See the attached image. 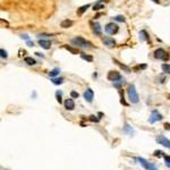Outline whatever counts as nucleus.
I'll list each match as a JSON object with an SVG mask.
<instances>
[{"instance_id": "dca6fc26", "label": "nucleus", "mask_w": 170, "mask_h": 170, "mask_svg": "<svg viewBox=\"0 0 170 170\" xmlns=\"http://www.w3.org/2000/svg\"><path fill=\"white\" fill-rule=\"evenodd\" d=\"M137 161H138V162L142 164V167H143V168H145V169H149V168H150V166H151V164L148 162V160H145L144 158H137Z\"/></svg>"}, {"instance_id": "5701e85b", "label": "nucleus", "mask_w": 170, "mask_h": 170, "mask_svg": "<svg viewBox=\"0 0 170 170\" xmlns=\"http://www.w3.org/2000/svg\"><path fill=\"white\" fill-rule=\"evenodd\" d=\"M81 58H82V59H84V60H86V61H93V57H92V56H87V55H85V53H82Z\"/></svg>"}, {"instance_id": "9b49d317", "label": "nucleus", "mask_w": 170, "mask_h": 170, "mask_svg": "<svg viewBox=\"0 0 170 170\" xmlns=\"http://www.w3.org/2000/svg\"><path fill=\"white\" fill-rule=\"evenodd\" d=\"M103 43L104 45H107L108 48H112V47H115L116 45V42L113 39H111V37L107 36V37H104L103 39Z\"/></svg>"}, {"instance_id": "9d476101", "label": "nucleus", "mask_w": 170, "mask_h": 170, "mask_svg": "<svg viewBox=\"0 0 170 170\" xmlns=\"http://www.w3.org/2000/svg\"><path fill=\"white\" fill-rule=\"evenodd\" d=\"M64 104H65V108H66L67 110H74L75 109V102L73 99H67V100H65Z\"/></svg>"}, {"instance_id": "c85d7f7f", "label": "nucleus", "mask_w": 170, "mask_h": 170, "mask_svg": "<svg viewBox=\"0 0 170 170\" xmlns=\"http://www.w3.org/2000/svg\"><path fill=\"white\" fill-rule=\"evenodd\" d=\"M113 19L115 21H117V22H125V17L124 16H121V15H118V16H116V17H113Z\"/></svg>"}, {"instance_id": "f3484780", "label": "nucleus", "mask_w": 170, "mask_h": 170, "mask_svg": "<svg viewBox=\"0 0 170 170\" xmlns=\"http://www.w3.org/2000/svg\"><path fill=\"white\" fill-rule=\"evenodd\" d=\"M90 8V5H84V6H82V7H79L77 9V16H82L83 14H84L85 11L87 10Z\"/></svg>"}, {"instance_id": "a19ab883", "label": "nucleus", "mask_w": 170, "mask_h": 170, "mask_svg": "<svg viewBox=\"0 0 170 170\" xmlns=\"http://www.w3.org/2000/svg\"><path fill=\"white\" fill-rule=\"evenodd\" d=\"M153 1H154L155 4H160V0H153Z\"/></svg>"}, {"instance_id": "4be33fe9", "label": "nucleus", "mask_w": 170, "mask_h": 170, "mask_svg": "<svg viewBox=\"0 0 170 170\" xmlns=\"http://www.w3.org/2000/svg\"><path fill=\"white\" fill-rule=\"evenodd\" d=\"M113 63H116V64H117V65H118L119 67H120V68H122V69H124V70H126V71H130V69H129V68H128V67H127V66H125V65H122L121 63H119L118 60L113 59Z\"/></svg>"}, {"instance_id": "a878e982", "label": "nucleus", "mask_w": 170, "mask_h": 170, "mask_svg": "<svg viewBox=\"0 0 170 170\" xmlns=\"http://www.w3.org/2000/svg\"><path fill=\"white\" fill-rule=\"evenodd\" d=\"M163 153L162 151H160V150H156V151H154V153H153V155H154L155 158H161V156H163Z\"/></svg>"}, {"instance_id": "0eeeda50", "label": "nucleus", "mask_w": 170, "mask_h": 170, "mask_svg": "<svg viewBox=\"0 0 170 170\" xmlns=\"http://www.w3.org/2000/svg\"><path fill=\"white\" fill-rule=\"evenodd\" d=\"M91 26H92V31L93 33L98 35V36H101L102 35V31H101V25L99 23H93L91 22Z\"/></svg>"}, {"instance_id": "58836bf2", "label": "nucleus", "mask_w": 170, "mask_h": 170, "mask_svg": "<svg viewBox=\"0 0 170 170\" xmlns=\"http://www.w3.org/2000/svg\"><path fill=\"white\" fill-rule=\"evenodd\" d=\"M27 45H28V47H33L34 43L32 42V41H28V40H27Z\"/></svg>"}, {"instance_id": "412c9836", "label": "nucleus", "mask_w": 170, "mask_h": 170, "mask_svg": "<svg viewBox=\"0 0 170 170\" xmlns=\"http://www.w3.org/2000/svg\"><path fill=\"white\" fill-rule=\"evenodd\" d=\"M64 48L66 49V50H68L69 52H71L73 55H77V53H78V50H77V49L71 48V47H69V45H64Z\"/></svg>"}, {"instance_id": "2eb2a0df", "label": "nucleus", "mask_w": 170, "mask_h": 170, "mask_svg": "<svg viewBox=\"0 0 170 170\" xmlns=\"http://www.w3.org/2000/svg\"><path fill=\"white\" fill-rule=\"evenodd\" d=\"M73 24H74V22H73V21H70V19H65V21H63V22H61L60 26H61L63 28H68V27H71V26H73Z\"/></svg>"}, {"instance_id": "f03ea898", "label": "nucleus", "mask_w": 170, "mask_h": 170, "mask_svg": "<svg viewBox=\"0 0 170 170\" xmlns=\"http://www.w3.org/2000/svg\"><path fill=\"white\" fill-rule=\"evenodd\" d=\"M104 30H106V32L109 35H113V34L118 33L119 26L117 24H115V23H108L107 25H106V27H104Z\"/></svg>"}, {"instance_id": "ddd939ff", "label": "nucleus", "mask_w": 170, "mask_h": 170, "mask_svg": "<svg viewBox=\"0 0 170 170\" xmlns=\"http://www.w3.org/2000/svg\"><path fill=\"white\" fill-rule=\"evenodd\" d=\"M126 82H125V78L124 77H119L117 81L115 82H112V85L115 86L116 89H120V87H122V85L125 84Z\"/></svg>"}, {"instance_id": "ea45409f", "label": "nucleus", "mask_w": 170, "mask_h": 170, "mask_svg": "<svg viewBox=\"0 0 170 170\" xmlns=\"http://www.w3.org/2000/svg\"><path fill=\"white\" fill-rule=\"evenodd\" d=\"M35 55H36L37 57H42V58H43V55H42V53H40V52H35Z\"/></svg>"}, {"instance_id": "b1692460", "label": "nucleus", "mask_w": 170, "mask_h": 170, "mask_svg": "<svg viewBox=\"0 0 170 170\" xmlns=\"http://www.w3.org/2000/svg\"><path fill=\"white\" fill-rule=\"evenodd\" d=\"M61 96H63V92H61V91H57V92H56V98H57V101H58L59 103H61V102H63Z\"/></svg>"}, {"instance_id": "39448f33", "label": "nucleus", "mask_w": 170, "mask_h": 170, "mask_svg": "<svg viewBox=\"0 0 170 170\" xmlns=\"http://www.w3.org/2000/svg\"><path fill=\"white\" fill-rule=\"evenodd\" d=\"M161 119H162V116H161V113H159V111L152 110L151 116H150V118H149V122H150V124H154V122H156V121H160Z\"/></svg>"}, {"instance_id": "c756f323", "label": "nucleus", "mask_w": 170, "mask_h": 170, "mask_svg": "<svg viewBox=\"0 0 170 170\" xmlns=\"http://www.w3.org/2000/svg\"><path fill=\"white\" fill-rule=\"evenodd\" d=\"M119 93H120V103L124 104V106H127V103H126L125 99H124V93H122L121 91H119Z\"/></svg>"}, {"instance_id": "f704fd0d", "label": "nucleus", "mask_w": 170, "mask_h": 170, "mask_svg": "<svg viewBox=\"0 0 170 170\" xmlns=\"http://www.w3.org/2000/svg\"><path fill=\"white\" fill-rule=\"evenodd\" d=\"M90 120H91V121L98 122V121H99V118H98V117H95V116H91V117H90Z\"/></svg>"}, {"instance_id": "1a4fd4ad", "label": "nucleus", "mask_w": 170, "mask_h": 170, "mask_svg": "<svg viewBox=\"0 0 170 170\" xmlns=\"http://www.w3.org/2000/svg\"><path fill=\"white\" fill-rule=\"evenodd\" d=\"M119 77H121V76H120V74H119L117 70H110V71L108 73V79H109V81L115 82V81H117Z\"/></svg>"}, {"instance_id": "f8f14e48", "label": "nucleus", "mask_w": 170, "mask_h": 170, "mask_svg": "<svg viewBox=\"0 0 170 170\" xmlns=\"http://www.w3.org/2000/svg\"><path fill=\"white\" fill-rule=\"evenodd\" d=\"M39 44H40L41 48L45 49V50H49L51 48V42L48 40H39Z\"/></svg>"}, {"instance_id": "2f4dec72", "label": "nucleus", "mask_w": 170, "mask_h": 170, "mask_svg": "<svg viewBox=\"0 0 170 170\" xmlns=\"http://www.w3.org/2000/svg\"><path fill=\"white\" fill-rule=\"evenodd\" d=\"M125 132H128V133H130V134H132V132H133L132 127H130L128 124H125Z\"/></svg>"}, {"instance_id": "e433bc0d", "label": "nucleus", "mask_w": 170, "mask_h": 170, "mask_svg": "<svg viewBox=\"0 0 170 170\" xmlns=\"http://www.w3.org/2000/svg\"><path fill=\"white\" fill-rule=\"evenodd\" d=\"M163 127H164V129L166 130H170V124L169 122H166V124L163 125Z\"/></svg>"}, {"instance_id": "20e7f679", "label": "nucleus", "mask_w": 170, "mask_h": 170, "mask_svg": "<svg viewBox=\"0 0 170 170\" xmlns=\"http://www.w3.org/2000/svg\"><path fill=\"white\" fill-rule=\"evenodd\" d=\"M71 42H73V44L78 45V47H82V48H86V47L91 45L90 42H87V41L85 40V39H83L82 36H76L75 39H73Z\"/></svg>"}, {"instance_id": "4468645a", "label": "nucleus", "mask_w": 170, "mask_h": 170, "mask_svg": "<svg viewBox=\"0 0 170 170\" xmlns=\"http://www.w3.org/2000/svg\"><path fill=\"white\" fill-rule=\"evenodd\" d=\"M140 40L141 41H148L149 43H151V41H150V36H149V34L146 33V31H145V30H142L140 32Z\"/></svg>"}, {"instance_id": "7c9ffc66", "label": "nucleus", "mask_w": 170, "mask_h": 170, "mask_svg": "<svg viewBox=\"0 0 170 170\" xmlns=\"http://www.w3.org/2000/svg\"><path fill=\"white\" fill-rule=\"evenodd\" d=\"M0 53H1V58H5V59H6V58H7V57H8L7 52L5 51L4 49H0Z\"/></svg>"}, {"instance_id": "cd10ccee", "label": "nucleus", "mask_w": 170, "mask_h": 170, "mask_svg": "<svg viewBox=\"0 0 170 170\" xmlns=\"http://www.w3.org/2000/svg\"><path fill=\"white\" fill-rule=\"evenodd\" d=\"M163 158H164V160H166V166L168 167V168H170V156L169 155L163 154Z\"/></svg>"}, {"instance_id": "423d86ee", "label": "nucleus", "mask_w": 170, "mask_h": 170, "mask_svg": "<svg viewBox=\"0 0 170 170\" xmlns=\"http://www.w3.org/2000/svg\"><path fill=\"white\" fill-rule=\"evenodd\" d=\"M155 140H156V142H158L159 144L163 145L164 148H169L170 149V141L168 140L166 136H163V135H158Z\"/></svg>"}, {"instance_id": "473e14b6", "label": "nucleus", "mask_w": 170, "mask_h": 170, "mask_svg": "<svg viewBox=\"0 0 170 170\" xmlns=\"http://www.w3.org/2000/svg\"><path fill=\"white\" fill-rule=\"evenodd\" d=\"M70 96H71V98H74V99H76V98L79 96V94H78L77 92H75V91H71V92H70Z\"/></svg>"}, {"instance_id": "f257e3e1", "label": "nucleus", "mask_w": 170, "mask_h": 170, "mask_svg": "<svg viewBox=\"0 0 170 170\" xmlns=\"http://www.w3.org/2000/svg\"><path fill=\"white\" fill-rule=\"evenodd\" d=\"M127 94H128V100L132 102V103H137L140 101V96L137 94V91L135 89V85L130 84L128 86V90H127Z\"/></svg>"}, {"instance_id": "6ab92c4d", "label": "nucleus", "mask_w": 170, "mask_h": 170, "mask_svg": "<svg viewBox=\"0 0 170 170\" xmlns=\"http://www.w3.org/2000/svg\"><path fill=\"white\" fill-rule=\"evenodd\" d=\"M24 61H25L27 65H31V66H33V65H35V64H36L35 59H33L32 57H26L25 59H24Z\"/></svg>"}, {"instance_id": "72a5a7b5", "label": "nucleus", "mask_w": 170, "mask_h": 170, "mask_svg": "<svg viewBox=\"0 0 170 170\" xmlns=\"http://www.w3.org/2000/svg\"><path fill=\"white\" fill-rule=\"evenodd\" d=\"M145 68H146V65L143 64V65H140V66L135 67V70H137V69H145Z\"/></svg>"}, {"instance_id": "c9c22d12", "label": "nucleus", "mask_w": 170, "mask_h": 170, "mask_svg": "<svg viewBox=\"0 0 170 170\" xmlns=\"http://www.w3.org/2000/svg\"><path fill=\"white\" fill-rule=\"evenodd\" d=\"M149 170H158V167H156V164L152 163L151 166H150V168H149Z\"/></svg>"}, {"instance_id": "393cba45", "label": "nucleus", "mask_w": 170, "mask_h": 170, "mask_svg": "<svg viewBox=\"0 0 170 170\" xmlns=\"http://www.w3.org/2000/svg\"><path fill=\"white\" fill-rule=\"evenodd\" d=\"M63 81H64V78H63V77H59V78H52V83H53V84H56V85L61 84V83H63Z\"/></svg>"}, {"instance_id": "bb28decb", "label": "nucleus", "mask_w": 170, "mask_h": 170, "mask_svg": "<svg viewBox=\"0 0 170 170\" xmlns=\"http://www.w3.org/2000/svg\"><path fill=\"white\" fill-rule=\"evenodd\" d=\"M104 6L102 4H95L94 6H93V9L94 10H100V9H103Z\"/></svg>"}, {"instance_id": "aec40b11", "label": "nucleus", "mask_w": 170, "mask_h": 170, "mask_svg": "<svg viewBox=\"0 0 170 170\" xmlns=\"http://www.w3.org/2000/svg\"><path fill=\"white\" fill-rule=\"evenodd\" d=\"M161 68H162L164 74H170V65L169 64H163L162 66H161Z\"/></svg>"}, {"instance_id": "7ed1b4c3", "label": "nucleus", "mask_w": 170, "mask_h": 170, "mask_svg": "<svg viewBox=\"0 0 170 170\" xmlns=\"http://www.w3.org/2000/svg\"><path fill=\"white\" fill-rule=\"evenodd\" d=\"M154 58L160 60H168L169 59V53H167L162 48H159L154 51Z\"/></svg>"}, {"instance_id": "4c0bfd02", "label": "nucleus", "mask_w": 170, "mask_h": 170, "mask_svg": "<svg viewBox=\"0 0 170 170\" xmlns=\"http://www.w3.org/2000/svg\"><path fill=\"white\" fill-rule=\"evenodd\" d=\"M21 37H22V39H24V40H28V35H27V34H22V35H21Z\"/></svg>"}, {"instance_id": "6e6552de", "label": "nucleus", "mask_w": 170, "mask_h": 170, "mask_svg": "<svg viewBox=\"0 0 170 170\" xmlns=\"http://www.w3.org/2000/svg\"><path fill=\"white\" fill-rule=\"evenodd\" d=\"M83 96H84V99L87 101V102L91 103V102L93 101V98H94V92H93V90L92 89H87L84 92V95H83Z\"/></svg>"}, {"instance_id": "a211bd4d", "label": "nucleus", "mask_w": 170, "mask_h": 170, "mask_svg": "<svg viewBox=\"0 0 170 170\" xmlns=\"http://www.w3.org/2000/svg\"><path fill=\"white\" fill-rule=\"evenodd\" d=\"M59 73H60V69L59 68H55V69H52L50 73H49V76L51 78H55L57 75H59Z\"/></svg>"}]
</instances>
